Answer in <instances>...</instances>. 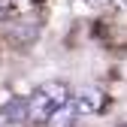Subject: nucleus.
I'll return each instance as SVG.
<instances>
[{"instance_id":"obj_1","label":"nucleus","mask_w":127,"mask_h":127,"mask_svg":"<svg viewBox=\"0 0 127 127\" xmlns=\"http://www.w3.org/2000/svg\"><path fill=\"white\" fill-rule=\"evenodd\" d=\"M67 100H70V88L64 82H45V85H39L33 91V97L27 100V118L42 124L58 106H64Z\"/></svg>"},{"instance_id":"obj_2","label":"nucleus","mask_w":127,"mask_h":127,"mask_svg":"<svg viewBox=\"0 0 127 127\" xmlns=\"http://www.w3.org/2000/svg\"><path fill=\"white\" fill-rule=\"evenodd\" d=\"M103 106H106V97L97 88H85V91H79L73 97V109L79 115H94V112H100Z\"/></svg>"},{"instance_id":"obj_3","label":"nucleus","mask_w":127,"mask_h":127,"mask_svg":"<svg viewBox=\"0 0 127 127\" xmlns=\"http://www.w3.org/2000/svg\"><path fill=\"white\" fill-rule=\"evenodd\" d=\"M76 118H79V112L73 109V103H64V106H58L42 124H45V127H76Z\"/></svg>"},{"instance_id":"obj_4","label":"nucleus","mask_w":127,"mask_h":127,"mask_svg":"<svg viewBox=\"0 0 127 127\" xmlns=\"http://www.w3.org/2000/svg\"><path fill=\"white\" fill-rule=\"evenodd\" d=\"M0 118L9 121V124H18L21 118H27V100H21V97L9 100V103L3 106V112H0Z\"/></svg>"},{"instance_id":"obj_5","label":"nucleus","mask_w":127,"mask_h":127,"mask_svg":"<svg viewBox=\"0 0 127 127\" xmlns=\"http://www.w3.org/2000/svg\"><path fill=\"white\" fill-rule=\"evenodd\" d=\"M15 12V0H0V18H9Z\"/></svg>"},{"instance_id":"obj_6","label":"nucleus","mask_w":127,"mask_h":127,"mask_svg":"<svg viewBox=\"0 0 127 127\" xmlns=\"http://www.w3.org/2000/svg\"><path fill=\"white\" fill-rule=\"evenodd\" d=\"M85 3H91V6H103L106 0H85Z\"/></svg>"},{"instance_id":"obj_7","label":"nucleus","mask_w":127,"mask_h":127,"mask_svg":"<svg viewBox=\"0 0 127 127\" xmlns=\"http://www.w3.org/2000/svg\"><path fill=\"white\" fill-rule=\"evenodd\" d=\"M121 6H124V9H127V0H121Z\"/></svg>"}]
</instances>
